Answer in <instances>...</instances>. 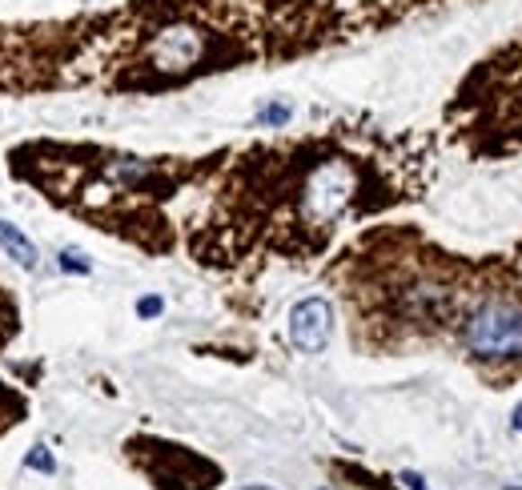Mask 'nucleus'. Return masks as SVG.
<instances>
[{"label":"nucleus","mask_w":522,"mask_h":490,"mask_svg":"<svg viewBox=\"0 0 522 490\" xmlns=\"http://www.w3.org/2000/svg\"><path fill=\"white\" fill-rule=\"evenodd\" d=\"M161 309H165V302H161L157 294H149L137 302V317H161Z\"/></svg>","instance_id":"nucleus-10"},{"label":"nucleus","mask_w":522,"mask_h":490,"mask_svg":"<svg viewBox=\"0 0 522 490\" xmlns=\"http://www.w3.org/2000/svg\"><path fill=\"white\" fill-rule=\"evenodd\" d=\"M245 490H270V486H245Z\"/></svg>","instance_id":"nucleus-13"},{"label":"nucleus","mask_w":522,"mask_h":490,"mask_svg":"<svg viewBox=\"0 0 522 490\" xmlns=\"http://www.w3.org/2000/svg\"><path fill=\"white\" fill-rule=\"evenodd\" d=\"M289 117H294V109L286 105V101H278V105H265L258 113V125H270V129H286Z\"/></svg>","instance_id":"nucleus-7"},{"label":"nucleus","mask_w":522,"mask_h":490,"mask_svg":"<svg viewBox=\"0 0 522 490\" xmlns=\"http://www.w3.org/2000/svg\"><path fill=\"white\" fill-rule=\"evenodd\" d=\"M57 265H61V270H65V273H89V270H93V265H89V262H84V257H81V254H76V249H65V254H61V257H57Z\"/></svg>","instance_id":"nucleus-9"},{"label":"nucleus","mask_w":522,"mask_h":490,"mask_svg":"<svg viewBox=\"0 0 522 490\" xmlns=\"http://www.w3.org/2000/svg\"><path fill=\"white\" fill-rule=\"evenodd\" d=\"M402 483H406L410 490H426V483H422V475H414V470H406V475H402Z\"/></svg>","instance_id":"nucleus-11"},{"label":"nucleus","mask_w":522,"mask_h":490,"mask_svg":"<svg viewBox=\"0 0 522 490\" xmlns=\"http://www.w3.org/2000/svg\"><path fill=\"white\" fill-rule=\"evenodd\" d=\"M217 165L221 157H137L65 141H29L8 153L13 177L40 189L53 205L84 218L93 229L117 234L149 254H165L173 245L165 205L177 197V189L213 174Z\"/></svg>","instance_id":"nucleus-3"},{"label":"nucleus","mask_w":522,"mask_h":490,"mask_svg":"<svg viewBox=\"0 0 522 490\" xmlns=\"http://www.w3.org/2000/svg\"><path fill=\"white\" fill-rule=\"evenodd\" d=\"M326 490H330V486H326Z\"/></svg>","instance_id":"nucleus-14"},{"label":"nucleus","mask_w":522,"mask_h":490,"mask_svg":"<svg viewBox=\"0 0 522 490\" xmlns=\"http://www.w3.org/2000/svg\"><path fill=\"white\" fill-rule=\"evenodd\" d=\"M430 149L414 137H382L333 125L326 133L253 145L221 165V182L190 221V254L201 265L253 257H318L349 218L390 209L426 185Z\"/></svg>","instance_id":"nucleus-2"},{"label":"nucleus","mask_w":522,"mask_h":490,"mask_svg":"<svg viewBox=\"0 0 522 490\" xmlns=\"http://www.w3.org/2000/svg\"><path fill=\"white\" fill-rule=\"evenodd\" d=\"M442 0H121L0 24V93H169L382 32Z\"/></svg>","instance_id":"nucleus-1"},{"label":"nucleus","mask_w":522,"mask_h":490,"mask_svg":"<svg viewBox=\"0 0 522 490\" xmlns=\"http://www.w3.org/2000/svg\"><path fill=\"white\" fill-rule=\"evenodd\" d=\"M0 249H4V254L13 257V262L21 265V270H37V262H40L37 245H32L16 226H8L4 218H0Z\"/></svg>","instance_id":"nucleus-6"},{"label":"nucleus","mask_w":522,"mask_h":490,"mask_svg":"<svg viewBox=\"0 0 522 490\" xmlns=\"http://www.w3.org/2000/svg\"><path fill=\"white\" fill-rule=\"evenodd\" d=\"M24 467H29V470H40V475H53V470H57V459L45 450V446H32V450L24 454Z\"/></svg>","instance_id":"nucleus-8"},{"label":"nucleus","mask_w":522,"mask_h":490,"mask_svg":"<svg viewBox=\"0 0 522 490\" xmlns=\"http://www.w3.org/2000/svg\"><path fill=\"white\" fill-rule=\"evenodd\" d=\"M450 121L474 153L522 149V37L474 65L450 105Z\"/></svg>","instance_id":"nucleus-4"},{"label":"nucleus","mask_w":522,"mask_h":490,"mask_svg":"<svg viewBox=\"0 0 522 490\" xmlns=\"http://www.w3.org/2000/svg\"><path fill=\"white\" fill-rule=\"evenodd\" d=\"M515 430H522V406L515 410Z\"/></svg>","instance_id":"nucleus-12"},{"label":"nucleus","mask_w":522,"mask_h":490,"mask_svg":"<svg viewBox=\"0 0 522 490\" xmlns=\"http://www.w3.org/2000/svg\"><path fill=\"white\" fill-rule=\"evenodd\" d=\"M333 338V306L326 298H302L289 309V342L302 354H322Z\"/></svg>","instance_id":"nucleus-5"}]
</instances>
